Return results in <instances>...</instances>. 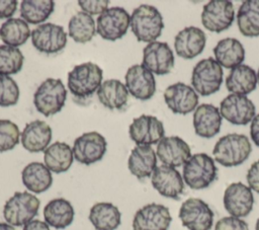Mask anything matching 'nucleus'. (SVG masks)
Masks as SVG:
<instances>
[{"label":"nucleus","mask_w":259,"mask_h":230,"mask_svg":"<svg viewBox=\"0 0 259 230\" xmlns=\"http://www.w3.org/2000/svg\"><path fill=\"white\" fill-rule=\"evenodd\" d=\"M128 135L137 146H151L164 138L165 130L163 123L156 117L142 114L133 120L128 127Z\"/></svg>","instance_id":"ddd939ff"},{"label":"nucleus","mask_w":259,"mask_h":230,"mask_svg":"<svg viewBox=\"0 0 259 230\" xmlns=\"http://www.w3.org/2000/svg\"><path fill=\"white\" fill-rule=\"evenodd\" d=\"M32 46L40 53L56 54L67 44V33L63 26L47 22L31 31Z\"/></svg>","instance_id":"2eb2a0df"},{"label":"nucleus","mask_w":259,"mask_h":230,"mask_svg":"<svg viewBox=\"0 0 259 230\" xmlns=\"http://www.w3.org/2000/svg\"><path fill=\"white\" fill-rule=\"evenodd\" d=\"M130 26L138 42L150 44L156 42L162 34L164 22L160 11L156 7L142 4L134 9Z\"/></svg>","instance_id":"f03ea898"},{"label":"nucleus","mask_w":259,"mask_h":230,"mask_svg":"<svg viewBox=\"0 0 259 230\" xmlns=\"http://www.w3.org/2000/svg\"><path fill=\"white\" fill-rule=\"evenodd\" d=\"M164 100L173 113L187 114L197 107L198 94L192 86L177 82L165 89Z\"/></svg>","instance_id":"6ab92c4d"},{"label":"nucleus","mask_w":259,"mask_h":230,"mask_svg":"<svg viewBox=\"0 0 259 230\" xmlns=\"http://www.w3.org/2000/svg\"><path fill=\"white\" fill-rule=\"evenodd\" d=\"M223 117L220 109L213 104L202 103L198 105L193 113V128L197 136L212 138L220 133Z\"/></svg>","instance_id":"5701e85b"},{"label":"nucleus","mask_w":259,"mask_h":230,"mask_svg":"<svg viewBox=\"0 0 259 230\" xmlns=\"http://www.w3.org/2000/svg\"><path fill=\"white\" fill-rule=\"evenodd\" d=\"M127 167L138 179L147 178L157 167V154L151 146H136L128 157Z\"/></svg>","instance_id":"393cba45"},{"label":"nucleus","mask_w":259,"mask_h":230,"mask_svg":"<svg viewBox=\"0 0 259 230\" xmlns=\"http://www.w3.org/2000/svg\"><path fill=\"white\" fill-rule=\"evenodd\" d=\"M73 160V150L65 142L57 141L44 151V162L51 172H66L71 167Z\"/></svg>","instance_id":"7c9ffc66"},{"label":"nucleus","mask_w":259,"mask_h":230,"mask_svg":"<svg viewBox=\"0 0 259 230\" xmlns=\"http://www.w3.org/2000/svg\"><path fill=\"white\" fill-rule=\"evenodd\" d=\"M257 83L259 84V70H258V72H257Z\"/></svg>","instance_id":"09e8293b"},{"label":"nucleus","mask_w":259,"mask_h":230,"mask_svg":"<svg viewBox=\"0 0 259 230\" xmlns=\"http://www.w3.org/2000/svg\"><path fill=\"white\" fill-rule=\"evenodd\" d=\"M156 154L159 160L167 166L179 167L191 156L189 145L177 136L164 137L157 144Z\"/></svg>","instance_id":"412c9836"},{"label":"nucleus","mask_w":259,"mask_h":230,"mask_svg":"<svg viewBox=\"0 0 259 230\" xmlns=\"http://www.w3.org/2000/svg\"><path fill=\"white\" fill-rule=\"evenodd\" d=\"M255 230H259V218L256 221V225H255Z\"/></svg>","instance_id":"de8ad7c7"},{"label":"nucleus","mask_w":259,"mask_h":230,"mask_svg":"<svg viewBox=\"0 0 259 230\" xmlns=\"http://www.w3.org/2000/svg\"><path fill=\"white\" fill-rule=\"evenodd\" d=\"M110 1L108 0H79L78 4L81 7L83 12H86L89 15H96L103 13Z\"/></svg>","instance_id":"a19ab883"},{"label":"nucleus","mask_w":259,"mask_h":230,"mask_svg":"<svg viewBox=\"0 0 259 230\" xmlns=\"http://www.w3.org/2000/svg\"><path fill=\"white\" fill-rule=\"evenodd\" d=\"M17 9L16 0H0V19L11 18Z\"/></svg>","instance_id":"37998d69"},{"label":"nucleus","mask_w":259,"mask_h":230,"mask_svg":"<svg viewBox=\"0 0 259 230\" xmlns=\"http://www.w3.org/2000/svg\"><path fill=\"white\" fill-rule=\"evenodd\" d=\"M0 230H16V229L14 228V226H12L8 223L0 222Z\"/></svg>","instance_id":"49530a36"},{"label":"nucleus","mask_w":259,"mask_h":230,"mask_svg":"<svg viewBox=\"0 0 259 230\" xmlns=\"http://www.w3.org/2000/svg\"><path fill=\"white\" fill-rule=\"evenodd\" d=\"M237 24L244 36H259V0H247L240 5Z\"/></svg>","instance_id":"473e14b6"},{"label":"nucleus","mask_w":259,"mask_h":230,"mask_svg":"<svg viewBox=\"0 0 259 230\" xmlns=\"http://www.w3.org/2000/svg\"><path fill=\"white\" fill-rule=\"evenodd\" d=\"M252 146L242 134H228L219 139L212 149L214 161L225 167L241 165L250 156Z\"/></svg>","instance_id":"f257e3e1"},{"label":"nucleus","mask_w":259,"mask_h":230,"mask_svg":"<svg viewBox=\"0 0 259 230\" xmlns=\"http://www.w3.org/2000/svg\"><path fill=\"white\" fill-rule=\"evenodd\" d=\"M205 43L206 36L202 29L196 26H187L175 35L174 49L179 57L190 60L202 53Z\"/></svg>","instance_id":"4be33fe9"},{"label":"nucleus","mask_w":259,"mask_h":230,"mask_svg":"<svg viewBox=\"0 0 259 230\" xmlns=\"http://www.w3.org/2000/svg\"><path fill=\"white\" fill-rule=\"evenodd\" d=\"M102 69L92 62L75 66L68 74L70 92L78 98H87L98 90L101 85Z\"/></svg>","instance_id":"20e7f679"},{"label":"nucleus","mask_w":259,"mask_h":230,"mask_svg":"<svg viewBox=\"0 0 259 230\" xmlns=\"http://www.w3.org/2000/svg\"><path fill=\"white\" fill-rule=\"evenodd\" d=\"M30 28L26 21L21 18H9L0 27V37L2 42L10 47L17 48L28 40Z\"/></svg>","instance_id":"72a5a7b5"},{"label":"nucleus","mask_w":259,"mask_h":230,"mask_svg":"<svg viewBox=\"0 0 259 230\" xmlns=\"http://www.w3.org/2000/svg\"><path fill=\"white\" fill-rule=\"evenodd\" d=\"M68 29L69 36L76 43L85 44L90 42L96 33L95 20L86 12L79 11L69 20Z\"/></svg>","instance_id":"f704fd0d"},{"label":"nucleus","mask_w":259,"mask_h":230,"mask_svg":"<svg viewBox=\"0 0 259 230\" xmlns=\"http://www.w3.org/2000/svg\"><path fill=\"white\" fill-rule=\"evenodd\" d=\"M182 177L184 182L192 189L208 187L218 177V167L214 159L206 153H196L183 165Z\"/></svg>","instance_id":"7ed1b4c3"},{"label":"nucleus","mask_w":259,"mask_h":230,"mask_svg":"<svg viewBox=\"0 0 259 230\" xmlns=\"http://www.w3.org/2000/svg\"><path fill=\"white\" fill-rule=\"evenodd\" d=\"M250 135L253 143L259 147V113L254 117L250 126Z\"/></svg>","instance_id":"c03bdc74"},{"label":"nucleus","mask_w":259,"mask_h":230,"mask_svg":"<svg viewBox=\"0 0 259 230\" xmlns=\"http://www.w3.org/2000/svg\"><path fill=\"white\" fill-rule=\"evenodd\" d=\"M172 221L169 209L151 203L140 208L133 219V230H168Z\"/></svg>","instance_id":"4468645a"},{"label":"nucleus","mask_w":259,"mask_h":230,"mask_svg":"<svg viewBox=\"0 0 259 230\" xmlns=\"http://www.w3.org/2000/svg\"><path fill=\"white\" fill-rule=\"evenodd\" d=\"M100 103L108 109H121L125 106L128 98V90L121 81L108 79L101 83L97 90Z\"/></svg>","instance_id":"c756f323"},{"label":"nucleus","mask_w":259,"mask_h":230,"mask_svg":"<svg viewBox=\"0 0 259 230\" xmlns=\"http://www.w3.org/2000/svg\"><path fill=\"white\" fill-rule=\"evenodd\" d=\"M21 179L24 186L34 194H41L53 184L52 172L40 162L28 163L21 172Z\"/></svg>","instance_id":"cd10ccee"},{"label":"nucleus","mask_w":259,"mask_h":230,"mask_svg":"<svg viewBox=\"0 0 259 230\" xmlns=\"http://www.w3.org/2000/svg\"><path fill=\"white\" fill-rule=\"evenodd\" d=\"M223 68L209 57L200 60L194 66L191 74L192 88L202 96H208L220 90L223 82Z\"/></svg>","instance_id":"0eeeda50"},{"label":"nucleus","mask_w":259,"mask_h":230,"mask_svg":"<svg viewBox=\"0 0 259 230\" xmlns=\"http://www.w3.org/2000/svg\"><path fill=\"white\" fill-rule=\"evenodd\" d=\"M257 86V74L253 68L241 64L231 69L226 79V88L235 94L247 95Z\"/></svg>","instance_id":"bb28decb"},{"label":"nucleus","mask_w":259,"mask_h":230,"mask_svg":"<svg viewBox=\"0 0 259 230\" xmlns=\"http://www.w3.org/2000/svg\"><path fill=\"white\" fill-rule=\"evenodd\" d=\"M214 230H249V226L241 218L228 216L221 218L215 223Z\"/></svg>","instance_id":"ea45409f"},{"label":"nucleus","mask_w":259,"mask_h":230,"mask_svg":"<svg viewBox=\"0 0 259 230\" xmlns=\"http://www.w3.org/2000/svg\"><path fill=\"white\" fill-rule=\"evenodd\" d=\"M22 230H51L50 226L40 220H31L23 226Z\"/></svg>","instance_id":"a18cd8bd"},{"label":"nucleus","mask_w":259,"mask_h":230,"mask_svg":"<svg viewBox=\"0 0 259 230\" xmlns=\"http://www.w3.org/2000/svg\"><path fill=\"white\" fill-rule=\"evenodd\" d=\"M19 87L14 79L6 75H0V106L15 105L19 99Z\"/></svg>","instance_id":"58836bf2"},{"label":"nucleus","mask_w":259,"mask_h":230,"mask_svg":"<svg viewBox=\"0 0 259 230\" xmlns=\"http://www.w3.org/2000/svg\"><path fill=\"white\" fill-rule=\"evenodd\" d=\"M40 201L28 191H15L3 207V217L12 226H24L37 215Z\"/></svg>","instance_id":"39448f33"},{"label":"nucleus","mask_w":259,"mask_h":230,"mask_svg":"<svg viewBox=\"0 0 259 230\" xmlns=\"http://www.w3.org/2000/svg\"><path fill=\"white\" fill-rule=\"evenodd\" d=\"M224 207L230 216L243 218L253 210L254 196L252 189L243 182H233L224 193Z\"/></svg>","instance_id":"dca6fc26"},{"label":"nucleus","mask_w":259,"mask_h":230,"mask_svg":"<svg viewBox=\"0 0 259 230\" xmlns=\"http://www.w3.org/2000/svg\"><path fill=\"white\" fill-rule=\"evenodd\" d=\"M131 23V16L122 7H110L96 20V32L107 41H116L125 35Z\"/></svg>","instance_id":"1a4fd4ad"},{"label":"nucleus","mask_w":259,"mask_h":230,"mask_svg":"<svg viewBox=\"0 0 259 230\" xmlns=\"http://www.w3.org/2000/svg\"><path fill=\"white\" fill-rule=\"evenodd\" d=\"M220 112L229 123L245 126L256 116V107L247 95L231 93L221 101Z\"/></svg>","instance_id":"9b49d317"},{"label":"nucleus","mask_w":259,"mask_h":230,"mask_svg":"<svg viewBox=\"0 0 259 230\" xmlns=\"http://www.w3.org/2000/svg\"><path fill=\"white\" fill-rule=\"evenodd\" d=\"M179 219L188 230H211L213 212L207 203L198 198H189L179 209Z\"/></svg>","instance_id":"6e6552de"},{"label":"nucleus","mask_w":259,"mask_h":230,"mask_svg":"<svg viewBox=\"0 0 259 230\" xmlns=\"http://www.w3.org/2000/svg\"><path fill=\"white\" fill-rule=\"evenodd\" d=\"M105 138L98 132L84 133L74 141L73 155L81 164L90 165L102 159L106 152Z\"/></svg>","instance_id":"f8f14e48"},{"label":"nucleus","mask_w":259,"mask_h":230,"mask_svg":"<svg viewBox=\"0 0 259 230\" xmlns=\"http://www.w3.org/2000/svg\"><path fill=\"white\" fill-rule=\"evenodd\" d=\"M24 56L18 48L7 45L0 46V75H13L23 66Z\"/></svg>","instance_id":"e433bc0d"},{"label":"nucleus","mask_w":259,"mask_h":230,"mask_svg":"<svg viewBox=\"0 0 259 230\" xmlns=\"http://www.w3.org/2000/svg\"><path fill=\"white\" fill-rule=\"evenodd\" d=\"M234 19V5L229 0H211L202 8L201 23L209 31L222 32L233 24Z\"/></svg>","instance_id":"9d476101"},{"label":"nucleus","mask_w":259,"mask_h":230,"mask_svg":"<svg viewBox=\"0 0 259 230\" xmlns=\"http://www.w3.org/2000/svg\"><path fill=\"white\" fill-rule=\"evenodd\" d=\"M20 135L15 123L9 120H0V153L12 150L19 143Z\"/></svg>","instance_id":"4c0bfd02"},{"label":"nucleus","mask_w":259,"mask_h":230,"mask_svg":"<svg viewBox=\"0 0 259 230\" xmlns=\"http://www.w3.org/2000/svg\"><path fill=\"white\" fill-rule=\"evenodd\" d=\"M67 90L61 79L47 78L33 94V103L38 112L51 117L61 111L65 105Z\"/></svg>","instance_id":"423d86ee"},{"label":"nucleus","mask_w":259,"mask_h":230,"mask_svg":"<svg viewBox=\"0 0 259 230\" xmlns=\"http://www.w3.org/2000/svg\"><path fill=\"white\" fill-rule=\"evenodd\" d=\"M174 54L167 43L153 42L143 50L142 65L156 75H166L174 67Z\"/></svg>","instance_id":"f3484780"},{"label":"nucleus","mask_w":259,"mask_h":230,"mask_svg":"<svg viewBox=\"0 0 259 230\" xmlns=\"http://www.w3.org/2000/svg\"><path fill=\"white\" fill-rule=\"evenodd\" d=\"M74 208L72 204L63 198L51 200L44 208L45 222L55 229H65L74 220Z\"/></svg>","instance_id":"a878e982"},{"label":"nucleus","mask_w":259,"mask_h":230,"mask_svg":"<svg viewBox=\"0 0 259 230\" xmlns=\"http://www.w3.org/2000/svg\"><path fill=\"white\" fill-rule=\"evenodd\" d=\"M153 187L163 197L179 200L184 193V180L180 172L167 165L157 166L151 175Z\"/></svg>","instance_id":"a211bd4d"},{"label":"nucleus","mask_w":259,"mask_h":230,"mask_svg":"<svg viewBox=\"0 0 259 230\" xmlns=\"http://www.w3.org/2000/svg\"><path fill=\"white\" fill-rule=\"evenodd\" d=\"M246 179L248 186L259 194V160L255 161L247 171Z\"/></svg>","instance_id":"79ce46f5"},{"label":"nucleus","mask_w":259,"mask_h":230,"mask_svg":"<svg viewBox=\"0 0 259 230\" xmlns=\"http://www.w3.org/2000/svg\"><path fill=\"white\" fill-rule=\"evenodd\" d=\"M55 2L52 0H23L20 4V16L31 24L46 21L54 12Z\"/></svg>","instance_id":"c9c22d12"},{"label":"nucleus","mask_w":259,"mask_h":230,"mask_svg":"<svg viewBox=\"0 0 259 230\" xmlns=\"http://www.w3.org/2000/svg\"><path fill=\"white\" fill-rule=\"evenodd\" d=\"M128 92L137 99L148 100L156 92V80L151 71L143 65L131 66L124 76Z\"/></svg>","instance_id":"aec40b11"},{"label":"nucleus","mask_w":259,"mask_h":230,"mask_svg":"<svg viewBox=\"0 0 259 230\" xmlns=\"http://www.w3.org/2000/svg\"><path fill=\"white\" fill-rule=\"evenodd\" d=\"M51 127L44 121H32L25 125L20 135V141L25 150L31 153L45 151L52 141Z\"/></svg>","instance_id":"b1692460"},{"label":"nucleus","mask_w":259,"mask_h":230,"mask_svg":"<svg viewBox=\"0 0 259 230\" xmlns=\"http://www.w3.org/2000/svg\"><path fill=\"white\" fill-rule=\"evenodd\" d=\"M215 61L227 69H233L242 64L245 59V49L242 43L234 37L223 39L213 48Z\"/></svg>","instance_id":"c85d7f7f"},{"label":"nucleus","mask_w":259,"mask_h":230,"mask_svg":"<svg viewBox=\"0 0 259 230\" xmlns=\"http://www.w3.org/2000/svg\"><path fill=\"white\" fill-rule=\"evenodd\" d=\"M89 221L96 230H115L120 225L121 214L111 203H96L90 209Z\"/></svg>","instance_id":"2f4dec72"}]
</instances>
